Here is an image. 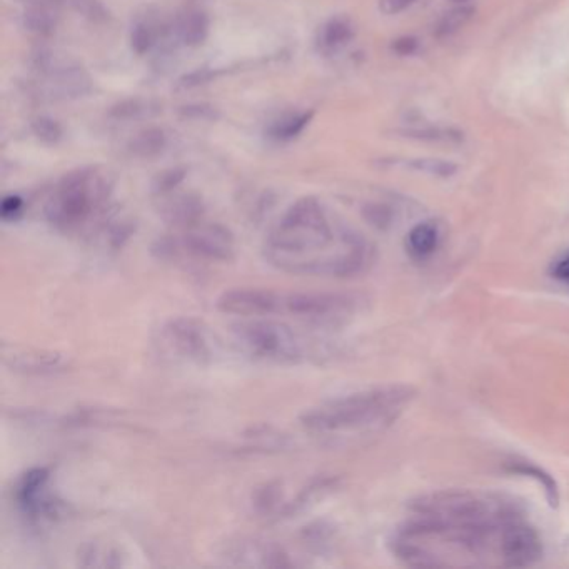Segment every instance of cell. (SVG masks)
<instances>
[{
	"label": "cell",
	"instance_id": "15",
	"mask_svg": "<svg viewBox=\"0 0 569 569\" xmlns=\"http://www.w3.org/2000/svg\"><path fill=\"white\" fill-rule=\"evenodd\" d=\"M179 39L187 47H197L204 44L209 34V17L202 10H187L186 14L177 22Z\"/></svg>",
	"mask_w": 569,
	"mask_h": 569
},
{
	"label": "cell",
	"instance_id": "10",
	"mask_svg": "<svg viewBox=\"0 0 569 569\" xmlns=\"http://www.w3.org/2000/svg\"><path fill=\"white\" fill-rule=\"evenodd\" d=\"M226 558L234 560L241 566H287L285 554L274 544L259 541H241L234 543L231 550L226 551Z\"/></svg>",
	"mask_w": 569,
	"mask_h": 569
},
{
	"label": "cell",
	"instance_id": "21",
	"mask_svg": "<svg viewBox=\"0 0 569 569\" xmlns=\"http://www.w3.org/2000/svg\"><path fill=\"white\" fill-rule=\"evenodd\" d=\"M404 138L414 139V140H424V142H461L462 134L454 129L428 128V129H408L403 130Z\"/></svg>",
	"mask_w": 569,
	"mask_h": 569
},
{
	"label": "cell",
	"instance_id": "4",
	"mask_svg": "<svg viewBox=\"0 0 569 569\" xmlns=\"http://www.w3.org/2000/svg\"><path fill=\"white\" fill-rule=\"evenodd\" d=\"M361 299L339 293H277L239 287L217 299V309L241 317H293L316 327H337L353 319Z\"/></svg>",
	"mask_w": 569,
	"mask_h": 569
},
{
	"label": "cell",
	"instance_id": "12",
	"mask_svg": "<svg viewBox=\"0 0 569 569\" xmlns=\"http://www.w3.org/2000/svg\"><path fill=\"white\" fill-rule=\"evenodd\" d=\"M354 36H356V29L351 20L347 17H334L329 22H326L325 27L321 29L319 46L326 54H334L347 47L354 39Z\"/></svg>",
	"mask_w": 569,
	"mask_h": 569
},
{
	"label": "cell",
	"instance_id": "5",
	"mask_svg": "<svg viewBox=\"0 0 569 569\" xmlns=\"http://www.w3.org/2000/svg\"><path fill=\"white\" fill-rule=\"evenodd\" d=\"M110 181L98 169H79L64 177L46 204L52 226L80 234L98 221L108 206Z\"/></svg>",
	"mask_w": 569,
	"mask_h": 569
},
{
	"label": "cell",
	"instance_id": "7",
	"mask_svg": "<svg viewBox=\"0 0 569 569\" xmlns=\"http://www.w3.org/2000/svg\"><path fill=\"white\" fill-rule=\"evenodd\" d=\"M159 346L164 356L176 361L204 364L216 356L219 341L204 323L181 317L162 327Z\"/></svg>",
	"mask_w": 569,
	"mask_h": 569
},
{
	"label": "cell",
	"instance_id": "1",
	"mask_svg": "<svg viewBox=\"0 0 569 569\" xmlns=\"http://www.w3.org/2000/svg\"><path fill=\"white\" fill-rule=\"evenodd\" d=\"M371 245L353 229L334 222L315 197L285 211L265 237L264 257L277 271L307 277H351L371 263Z\"/></svg>",
	"mask_w": 569,
	"mask_h": 569
},
{
	"label": "cell",
	"instance_id": "3",
	"mask_svg": "<svg viewBox=\"0 0 569 569\" xmlns=\"http://www.w3.org/2000/svg\"><path fill=\"white\" fill-rule=\"evenodd\" d=\"M416 396L411 386L391 384L334 398L301 416L307 434L325 442L351 441L389 428Z\"/></svg>",
	"mask_w": 569,
	"mask_h": 569
},
{
	"label": "cell",
	"instance_id": "19",
	"mask_svg": "<svg viewBox=\"0 0 569 569\" xmlns=\"http://www.w3.org/2000/svg\"><path fill=\"white\" fill-rule=\"evenodd\" d=\"M472 16H474V9H472V7H466V5H461V7H456V9L446 12L441 19H440V22H438L436 30H434V32H436V37H440V39L451 37V36H454L456 32H460V30L472 19Z\"/></svg>",
	"mask_w": 569,
	"mask_h": 569
},
{
	"label": "cell",
	"instance_id": "18",
	"mask_svg": "<svg viewBox=\"0 0 569 569\" xmlns=\"http://www.w3.org/2000/svg\"><path fill=\"white\" fill-rule=\"evenodd\" d=\"M158 104L144 100V98H128L119 102L118 106L110 109V116L119 120H138V119L150 118L158 114Z\"/></svg>",
	"mask_w": 569,
	"mask_h": 569
},
{
	"label": "cell",
	"instance_id": "17",
	"mask_svg": "<svg viewBox=\"0 0 569 569\" xmlns=\"http://www.w3.org/2000/svg\"><path fill=\"white\" fill-rule=\"evenodd\" d=\"M167 146V138L162 129L149 128L140 130L136 138L130 140V152L142 159H152L162 154Z\"/></svg>",
	"mask_w": 569,
	"mask_h": 569
},
{
	"label": "cell",
	"instance_id": "13",
	"mask_svg": "<svg viewBox=\"0 0 569 569\" xmlns=\"http://www.w3.org/2000/svg\"><path fill=\"white\" fill-rule=\"evenodd\" d=\"M164 214L172 224L184 229V227L192 226L201 221L202 204L197 197L189 196V194L187 196L171 197L164 204Z\"/></svg>",
	"mask_w": 569,
	"mask_h": 569
},
{
	"label": "cell",
	"instance_id": "6",
	"mask_svg": "<svg viewBox=\"0 0 569 569\" xmlns=\"http://www.w3.org/2000/svg\"><path fill=\"white\" fill-rule=\"evenodd\" d=\"M234 343L245 354L261 363L293 366L305 361L309 343L295 327L273 317H251L233 326Z\"/></svg>",
	"mask_w": 569,
	"mask_h": 569
},
{
	"label": "cell",
	"instance_id": "16",
	"mask_svg": "<svg viewBox=\"0 0 569 569\" xmlns=\"http://www.w3.org/2000/svg\"><path fill=\"white\" fill-rule=\"evenodd\" d=\"M508 470H510L511 472L528 476V478H533V480H536V481L540 482L541 488L546 492V500H548V502H550L553 508H558V504H560V490H558V484L553 480V476H550L544 470H541L540 466L531 464V462L528 461H510L508 462Z\"/></svg>",
	"mask_w": 569,
	"mask_h": 569
},
{
	"label": "cell",
	"instance_id": "8",
	"mask_svg": "<svg viewBox=\"0 0 569 569\" xmlns=\"http://www.w3.org/2000/svg\"><path fill=\"white\" fill-rule=\"evenodd\" d=\"M181 249L187 254L202 261H231L234 257V237L226 227L219 224H202L201 221L184 227V234L179 239Z\"/></svg>",
	"mask_w": 569,
	"mask_h": 569
},
{
	"label": "cell",
	"instance_id": "28",
	"mask_svg": "<svg viewBox=\"0 0 569 569\" xmlns=\"http://www.w3.org/2000/svg\"><path fill=\"white\" fill-rule=\"evenodd\" d=\"M364 212H366V217L369 221H373L374 224H378V226H384L391 221V211L386 206H381V204H371V206L366 207Z\"/></svg>",
	"mask_w": 569,
	"mask_h": 569
},
{
	"label": "cell",
	"instance_id": "20",
	"mask_svg": "<svg viewBox=\"0 0 569 569\" xmlns=\"http://www.w3.org/2000/svg\"><path fill=\"white\" fill-rule=\"evenodd\" d=\"M404 167H409L416 172H422L428 176L451 177L458 172V166L451 160H442V159H408L403 162H396Z\"/></svg>",
	"mask_w": 569,
	"mask_h": 569
},
{
	"label": "cell",
	"instance_id": "30",
	"mask_svg": "<svg viewBox=\"0 0 569 569\" xmlns=\"http://www.w3.org/2000/svg\"><path fill=\"white\" fill-rule=\"evenodd\" d=\"M186 118L201 119V120H214L217 119V110L211 106H187L181 110Z\"/></svg>",
	"mask_w": 569,
	"mask_h": 569
},
{
	"label": "cell",
	"instance_id": "14",
	"mask_svg": "<svg viewBox=\"0 0 569 569\" xmlns=\"http://www.w3.org/2000/svg\"><path fill=\"white\" fill-rule=\"evenodd\" d=\"M438 245H440V229L431 221L412 227L406 239L408 253L416 259H426L434 254Z\"/></svg>",
	"mask_w": 569,
	"mask_h": 569
},
{
	"label": "cell",
	"instance_id": "27",
	"mask_svg": "<svg viewBox=\"0 0 569 569\" xmlns=\"http://www.w3.org/2000/svg\"><path fill=\"white\" fill-rule=\"evenodd\" d=\"M391 49H393L398 56L406 57V56H412V54L418 52V49H419V42H418L416 37L406 36V37H399V39L394 40Z\"/></svg>",
	"mask_w": 569,
	"mask_h": 569
},
{
	"label": "cell",
	"instance_id": "32",
	"mask_svg": "<svg viewBox=\"0 0 569 569\" xmlns=\"http://www.w3.org/2000/svg\"><path fill=\"white\" fill-rule=\"evenodd\" d=\"M452 4H460V5H464V4H468V2H471V0H451Z\"/></svg>",
	"mask_w": 569,
	"mask_h": 569
},
{
	"label": "cell",
	"instance_id": "25",
	"mask_svg": "<svg viewBox=\"0 0 569 569\" xmlns=\"http://www.w3.org/2000/svg\"><path fill=\"white\" fill-rule=\"evenodd\" d=\"M184 176H186L184 169H169V171H164V172H160L156 177L154 191L159 192V194H166L169 191L176 189L184 181Z\"/></svg>",
	"mask_w": 569,
	"mask_h": 569
},
{
	"label": "cell",
	"instance_id": "31",
	"mask_svg": "<svg viewBox=\"0 0 569 569\" xmlns=\"http://www.w3.org/2000/svg\"><path fill=\"white\" fill-rule=\"evenodd\" d=\"M553 275L560 281L569 283V253L563 255L560 261H556V264L553 265Z\"/></svg>",
	"mask_w": 569,
	"mask_h": 569
},
{
	"label": "cell",
	"instance_id": "9",
	"mask_svg": "<svg viewBox=\"0 0 569 569\" xmlns=\"http://www.w3.org/2000/svg\"><path fill=\"white\" fill-rule=\"evenodd\" d=\"M50 472L46 468H34L20 478L16 496L22 511L29 518H50L57 512V502L49 491Z\"/></svg>",
	"mask_w": 569,
	"mask_h": 569
},
{
	"label": "cell",
	"instance_id": "22",
	"mask_svg": "<svg viewBox=\"0 0 569 569\" xmlns=\"http://www.w3.org/2000/svg\"><path fill=\"white\" fill-rule=\"evenodd\" d=\"M313 112H303V114H295V116H287V118L275 122L273 128V136L281 140H289L295 139L305 130V126L311 122Z\"/></svg>",
	"mask_w": 569,
	"mask_h": 569
},
{
	"label": "cell",
	"instance_id": "29",
	"mask_svg": "<svg viewBox=\"0 0 569 569\" xmlns=\"http://www.w3.org/2000/svg\"><path fill=\"white\" fill-rule=\"evenodd\" d=\"M418 0H379V10L384 16H396L409 9Z\"/></svg>",
	"mask_w": 569,
	"mask_h": 569
},
{
	"label": "cell",
	"instance_id": "24",
	"mask_svg": "<svg viewBox=\"0 0 569 569\" xmlns=\"http://www.w3.org/2000/svg\"><path fill=\"white\" fill-rule=\"evenodd\" d=\"M32 132L36 138L46 144H56L62 138V128L59 122L52 118H37L32 122Z\"/></svg>",
	"mask_w": 569,
	"mask_h": 569
},
{
	"label": "cell",
	"instance_id": "23",
	"mask_svg": "<svg viewBox=\"0 0 569 569\" xmlns=\"http://www.w3.org/2000/svg\"><path fill=\"white\" fill-rule=\"evenodd\" d=\"M154 42H156V34H154V29L149 26L148 22H138L132 27L130 46H132V50L136 54L144 56L154 46Z\"/></svg>",
	"mask_w": 569,
	"mask_h": 569
},
{
	"label": "cell",
	"instance_id": "26",
	"mask_svg": "<svg viewBox=\"0 0 569 569\" xmlns=\"http://www.w3.org/2000/svg\"><path fill=\"white\" fill-rule=\"evenodd\" d=\"M22 209H24V201L19 196H9L2 201L0 214L4 221H14L22 214Z\"/></svg>",
	"mask_w": 569,
	"mask_h": 569
},
{
	"label": "cell",
	"instance_id": "11",
	"mask_svg": "<svg viewBox=\"0 0 569 569\" xmlns=\"http://www.w3.org/2000/svg\"><path fill=\"white\" fill-rule=\"evenodd\" d=\"M4 357L12 361L10 366L14 369L27 373H52L66 366V359L60 354L44 351H14L12 356L4 354Z\"/></svg>",
	"mask_w": 569,
	"mask_h": 569
},
{
	"label": "cell",
	"instance_id": "2",
	"mask_svg": "<svg viewBox=\"0 0 569 569\" xmlns=\"http://www.w3.org/2000/svg\"><path fill=\"white\" fill-rule=\"evenodd\" d=\"M508 520H442L412 514L394 533L398 560L414 568H508Z\"/></svg>",
	"mask_w": 569,
	"mask_h": 569
}]
</instances>
